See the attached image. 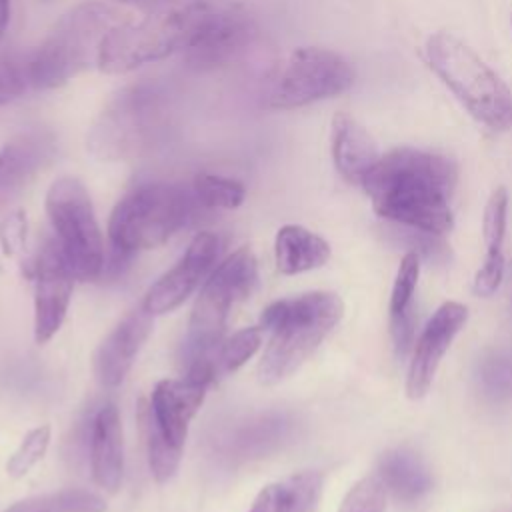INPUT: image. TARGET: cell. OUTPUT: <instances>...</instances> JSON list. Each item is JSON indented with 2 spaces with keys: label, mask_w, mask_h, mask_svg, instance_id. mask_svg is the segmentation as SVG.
Wrapping results in <instances>:
<instances>
[{
  "label": "cell",
  "mask_w": 512,
  "mask_h": 512,
  "mask_svg": "<svg viewBox=\"0 0 512 512\" xmlns=\"http://www.w3.org/2000/svg\"><path fill=\"white\" fill-rule=\"evenodd\" d=\"M456 180L458 170L448 156L400 146L380 156L360 186L380 218L442 236L454 226Z\"/></svg>",
  "instance_id": "cell-1"
},
{
  "label": "cell",
  "mask_w": 512,
  "mask_h": 512,
  "mask_svg": "<svg viewBox=\"0 0 512 512\" xmlns=\"http://www.w3.org/2000/svg\"><path fill=\"white\" fill-rule=\"evenodd\" d=\"M344 302L336 292L314 290L268 304L260 314V328L268 344L258 362V382L272 386L294 374L338 326Z\"/></svg>",
  "instance_id": "cell-2"
},
{
  "label": "cell",
  "mask_w": 512,
  "mask_h": 512,
  "mask_svg": "<svg viewBox=\"0 0 512 512\" xmlns=\"http://www.w3.org/2000/svg\"><path fill=\"white\" fill-rule=\"evenodd\" d=\"M174 98L160 80H142L122 88L96 116L88 134V152L104 162L142 156L170 130Z\"/></svg>",
  "instance_id": "cell-3"
},
{
  "label": "cell",
  "mask_w": 512,
  "mask_h": 512,
  "mask_svg": "<svg viewBox=\"0 0 512 512\" xmlns=\"http://www.w3.org/2000/svg\"><path fill=\"white\" fill-rule=\"evenodd\" d=\"M116 24L118 10L102 2H84L68 10L24 58L30 86L58 88L96 64L102 40Z\"/></svg>",
  "instance_id": "cell-4"
},
{
  "label": "cell",
  "mask_w": 512,
  "mask_h": 512,
  "mask_svg": "<svg viewBox=\"0 0 512 512\" xmlns=\"http://www.w3.org/2000/svg\"><path fill=\"white\" fill-rule=\"evenodd\" d=\"M426 60L472 118L496 132L512 126L510 88L468 44L436 32L426 40Z\"/></svg>",
  "instance_id": "cell-5"
},
{
  "label": "cell",
  "mask_w": 512,
  "mask_h": 512,
  "mask_svg": "<svg viewBox=\"0 0 512 512\" xmlns=\"http://www.w3.org/2000/svg\"><path fill=\"white\" fill-rule=\"evenodd\" d=\"M210 4L194 2L116 24L102 40L96 66L104 74H126L144 64L184 52L204 24Z\"/></svg>",
  "instance_id": "cell-6"
},
{
  "label": "cell",
  "mask_w": 512,
  "mask_h": 512,
  "mask_svg": "<svg viewBox=\"0 0 512 512\" xmlns=\"http://www.w3.org/2000/svg\"><path fill=\"white\" fill-rule=\"evenodd\" d=\"M194 194L178 184L148 182L130 190L108 220L112 248L130 256L168 242L192 216Z\"/></svg>",
  "instance_id": "cell-7"
},
{
  "label": "cell",
  "mask_w": 512,
  "mask_h": 512,
  "mask_svg": "<svg viewBox=\"0 0 512 512\" xmlns=\"http://www.w3.org/2000/svg\"><path fill=\"white\" fill-rule=\"evenodd\" d=\"M354 84V68L334 50L302 46L292 50L270 74L262 90V106L290 110L346 92Z\"/></svg>",
  "instance_id": "cell-8"
},
{
  "label": "cell",
  "mask_w": 512,
  "mask_h": 512,
  "mask_svg": "<svg viewBox=\"0 0 512 512\" xmlns=\"http://www.w3.org/2000/svg\"><path fill=\"white\" fill-rule=\"evenodd\" d=\"M258 280V260L250 246L228 254L204 280L188 322V354H212L220 342L230 310L250 296Z\"/></svg>",
  "instance_id": "cell-9"
},
{
  "label": "cell",
  "mask_w": 512,
  "mask_h": 512,
  "mask_svg": "<svg viewBox=\"0 0 512 512\" xmlns=\"http://www.w3.org/2000/svg\"><path fill=\"white\" fill-rule=\"evenodd\" d=\"M44 206L76 278L96 280L104 270V244L86 186L74 176H60L50 184Z\"/></svg>",
  "instance_id": "cell-10"
},
{
  "label": "cell",
  "mask_w": 512,
  "mask_h": 512,
  "mask_svg": "<svg viewBox=\"0 0 512 512\" xmlns=\"http://www.w3.org/2000/svg\"><path fill=\"white\" fill-rule=\"evenodd\" d=\"M74 280L78 278L58 240H44L32 262L36 344H46L60 330L72 300Z\"/></svg>",
  "instance_id": "cell-11"
},
{
  "label": "cell",
  "mask_w": 512,
  "mask_h": 512,
  "mask_svg": "<svg viewBox=\"0 0 512 512\" xmlns=\"http://www.w3.org/2000/svg\"><path fill=\"white\" fill-rule=\"evenodd\" d=\"M218 252V236L208 230L198 232L182 258L148 288L142 306L152 316L176 310L200 286V282H204L218 258Z\"/></svg>",
  "instance_id": "cell-12"
},
{
  "label": "cell",
  "mask_w": 512,
  "mask_h": 512,
  "mask_svg": "<svg viewBox=\"0 0 512 512\" xmlns=\"http://www.w3.org/2000/svg\"><path fill=\"white\" fill-rule=\"evenodd\" d=\"M254 36L256 26L244 10L236 6L218 10L212 6L194 40L184 50L186 64L194 70L224 66L236 58L254 40Z\"/></svg>",
  "instance_id": "cell-13"
},
{
  "label": "cell",
  "mask_w": 512,
  "mask_h": 512,
  "mask_svg": "<svg viewBox=\"0 0 512 512\" xmlns=\"http://www.w3.org/2000/svg\"><path fill=\"white\" fill-rule=\"evenodd\" d=\"M468 308L460 302H444L426 322L412 346V360L406 376V394L412 400L426 396L436 370L452 340L466 326Z\"/></svg>",
  "instance_id": "cell-14"
},
{
  "label": "cell",
  "mask_w": 512,
  "mask_h": 512,
  "mask_svg": "<svg viewBox=\"0 0 512 512\" xmlns=\"http://www.w3.org/2000/svg\"><path fill=\"white\" fill-rule=\"evenodd\" d=\"M152 318L154 316L144 306H138L98 344L94 354V372L102 386L114 388L124 382L152 332Z\"/></svg>",
  "instance_id": "cell-15"
},
{
  "label": "cell",
  "mask_w": 512,
  "mask_h": 512,
  "mask_svg": "<svg viewBox=\"0 0 512 512\" xmlns=\"http://www.w3.org/2000/svg\"><path fill=\"white\" fill-rule=\"evenodd\" d=\"M208 388V384L186 376L156 382L150 396V412L162 436L176 448H184L190 422L198 414Z\"/></svg>",
  "instance_id": "cell-16"
},
{
  "label": "cell",
  "mask_w": 512,
  "mask_h": 512,
  "mask_svg": "<svg viewBox=\"0 0 512 512\" xmlns=\"http://www.w3.org/2000/svg\"><path fill=\"white\" fill-rule=\"evenodd\" d=\"M90 472L98 488L114 494L124 474V438L116 404L100 406L90 430Z\"/></svg>",
  "instance_id": "cell-17"
},
{
  "label": "cell",
  "mask_w": 512,
  "mask_h": 512,
  "mask_svg": "<svg viewBox=\"0 0 512 512\" xmlns=\"http://www.w3.org/2000/svg\"><path fill=\"white\" fill-rule=\"evenodd\" d=\"M54 152V138L46 130H26L0 148V206L42 168Z\"/></svg>",
  "instance_id": "cell-18"
},
{
  "label": "cell",
  "mask_w": 512,
  "mask_h": 512,
  "mask_svg": "<svg viewBox=\"0 0 512 512\" xmlns=\"http://www.w3.org/2000/svg\"><path fill=\"white\" fill-rule=\"evenodd\" d=\"M380 158L370 132L346 112L332 118V160L336 170L350 184H362Z\"/></svg>",
  "instance_id": "cell-19"
},
{
  "label": "cell",
  "mask_w": 512,
  "mask_h": 512,
  "mask_svg": "<svg viewBox=\"0 0 512 512\" xmlns=\"http://www.w3.org/2000/svg\"><path fill=\"white\" fill-rule=\"evenodd\" d=\"M324 478L318 472H298L282 482L266 484L248 512H316Z\"/></svg>",
  "instance_id": "cell-20"
},
{
  "label": "cell",
  "mask_w": 512,
  "mask_h": 512,
  "mask_svg": "<svg viewBox=\"0 0 512 512\" xmlns=\"http://www.w3.org/2000/svg\"><path fill=\"white\" fill-rule=\"evenodd\" d=\"M274 258L282 274L294 276L324 266L330 260V244L304 226L286 224L276 232Z\"/></svg>",
  "instance_id": "cell-21"
},
{
  "label": "cell",
  "mask_w": 512,
  "mask_h": 512,
  "mask_svg": "<svg viewBox=\"0 0 512 512\" xmlns=\"http://www.w3.org/2000/svg\"><path fill=\"white\" fill-rule=\"evenodd\" d=\"M380 480L386 490L402 502H416L432 488V478L424 462L406 448L388 450L380 460Z\"/></svg>",
  "instance_id": "cell-22"
},
{
  "label": "cell",
  "mask_w": 512,
  "mask_h": 512,
  "mask_svg": "<svg viewBox=\"0 0 512 512\" xmlns=\"http://www.w3.org/2000/svg\"><path fill=\"white\" fill-rule=\"evenodd\" d=\"M2 512H106V502L92 490L66 488L22 498Z\"/></svg>",
  "instance_id": "cell-23"
},
{
  "label": "cell",
  "mask_w": 512,
  "mask_h": 512,
  "mask_svg": "<svg viewBox=\"0 0 512 512\" xmlns=\"http://www.w3.org/2000/svg\"><path fill=\"white\" fill-rule=\"evenodd\" d=\"M138 420H140L142 434H144L150 472L158 484H166L168 480H172V476L176 474V470L180 466L182 448H176L162 436V432L158 430V426L152 418L150 404H144V402L140 404Z\"/></svg>",
  "instance_id": "cell-24"
},
{
  "label": "cell",
  "mask_w": 512,
  "mask_h": 512,
  "mask_svg": "<svg viewBox=\"0 0 512 512\" xmlns=\"http://www.w3.org/2000/svg\"><path fill=\"white\" fill-rule=\"evenodd\" d=\"M192 194L196 202L202 206L232 210L244 202L246 188L236 178H228L212 172H200L194 176Z\"/></svg>",
  "instance_id": "cell-25"
},
{
  "label": "cell",
  "mask_w": 512,
  "mask_h": 512,
  "mask_svg": "<svg viewBox=\"0 0 512 512\" xmlns=\"http://www.w3.org/2000/svg\"><path fill=\"white\" fill-rule=\"evenodd\" d=\"M52 438V428L48 424H40L24 434L18 448L6 462V474L10 478H24L48 452Z\"/></svg>",
  "instance_id": "cell-26"
},
{
  "label": "cell",
  "mask_w": 512,
  "mask_h": 512,
  "mask_svg": "<svg viewBox=\"0 0 512 512\" xmlns=\"http://www.w3.org/2000/svg\"><path fill=\"white\" fill-rule=\"evenodd\" d=\"M262 328L246 326L234 332L218 350V364L226 372H234L242 368L262 346Z\"/></svg>",
  "instance_id": "cell-27"
},
{
  "label": "cell",
  "mask_w": 512,
  "mask_h": 512,
  "mask_svg": "<svg viewBox=\"0 0 512 512\" xmlns=\"http://www.w3.org/2000/svg\"><path fill=\"white\" fill-rule=\"evenodd\" d=\"M506 220H508V192L504 186H498L484 208L482 218V234L486 242V254H500L506 236Z\"/></svg>",
  "instance_id": "cell-28"
},
{
  "label": "cell",
  "mask_w": 512,
  "mask_h": 512,
  "mask_svg": "<svg viewBox=\"0 0 512 512\" xmlns=\"http://www.w3.org/2000/svg\"><path fill=\"white\" fill-rule=\"evenodd\" d=\"M420 276V256L410 250L400 260L396 280L390 294V316H402L412 312V296Z\"/></svg>",
  "instance_id": "cell-29"
},
{
  "label": "cell",
  "mask_w": 512,
  "mask_h": 512,
  "mask_svg": "<svg viewBox=\"0 0 512 512\" xmlns=\"http://www.w3.org/2000/svg\"><path fill=\"white\" fill-rule=\"evenodd\" d=\"M386 492L378 474L364 476L346 492L338 512H384Z\"/></svg>",
  "instance_id": "cell-30"
},
{
  "label": "cell",
  "mask_w": 512,
  "mask_h": 512,
  "mask_svg": "<svg viewBox=\"0 0 512 512\" xmlns=\"http://www.w3.org/2000/svg\"><path fill=\"white\" fill-rule=\"evenodd\" d=\"M480 382L484 390L494 396H510L512 394V356L496 354L486 358L480 366Z\"/></svg>",
  "instance_id": "cell-31"
},
{
  "label": "cell",
  "mask_w": 512,
  "mask_h": 512,
  "mask_svg": "<svg viewBox=\"0 0 512 512\" xmlns=\"http://www.w3.org/2000/svg\"><path fill=\"white\" fill-rule=\"evenodd\" d=\"M30 88L26 62L16 58L0 60V108L16 100Z\"/></svg>",
  "instance_id": "cell-32"
},
{
  "label": "cell",
  "mask_w": 512,
  "mask_h": 512,
  "mask_svg": "<svg viewBox=\"0 0 512 512\" xmlns=\"http://www.w3.org/2000/svg\"><path fill=\"white\" fill-rule=\"evenodd\" d=\"M504 268H506V260H504V252L500 254H486L482 266L478 268L474 282H472V290L478 296H492L498 286L502 284L504 278Z\"/></svg>",
  "instance_id": "cell-33"
},
{
  "label": "cell",
  "mask_w": 512,
  "mask_h": 512,
  "mask_svg": "<svg viewBox=\"0 0 512 512\" xmlns=\"http://www.w3.org/2000/svg\"><path fill=\"white\" fill-rule=\"evenodd\" d=\"M26 230H28V222H26V214L22 210L8 214L0 222V244H2V250L6 256L14 258L24 250Z\"/></svg>",
  "instance_id": "cell-34"
},
{
  "label": "cell",
  "mask_w": 512,
  "mask_h": 512,
  "mask_svg": "<svg viewBox=\"0 0 512 512\" xmlns=\"http://www.w3.org/2000/svg\"><path fill=\"white\" fill-rule=\"evenodd\" d=\"M8 20H10V0H0V42L6 34Z\"/></svg>",
  "instance_id": "cell-35"
},
{
  "label": "cell",
  "mask_w": 512,
  "mask_h": 512,
  "mask_svg": "<svg viewBox=\"0 0 512 512\" xmlns=\"http://www.w3.org/2000/svg\"><path fill=\"white\" fill-rule=\"evenodd\" d=\"M120 2H138V0H120Z\"/></svg>",
  "instance_id": "cell-36"
},
{
  "label": "cell",
  "mask_w": 512,
  "mask_h": 512,
  "mask_svg": "<svg viewBox=\"0 0 512 512\" xmlns=\"http://www.w3.org/2000/svg\"><path fill=\"white\" fill-rule=\"evenodd\" d=\"M502 512H512V508H508V510H502Z\"/></svg>",
  "instance_id": "cell-37"
}]
</instances>
